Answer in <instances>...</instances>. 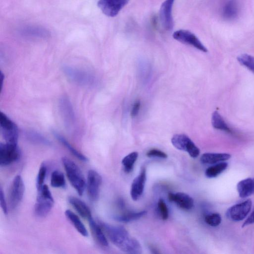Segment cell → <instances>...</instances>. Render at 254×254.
Returning <instances> with one entry per match:
<instances>
[{
    "label": "cell",
    "instance_id": "1",
    "mask_svg": "<svg viewBox=\"0 0 254 254\" xmlns=\"http://www.w3.org/2000/svg\"><path fill=\"white\" fill-rule=\"evenodd\" d=\"M101 226L112 243L121 251L129 254L141 253V248L139 243L130 236L124 227L104 223H101Z\"/></svg>",
    "mask_w": 254,
    "mask_h": 254
},
{
    "label": "cell",
    "instance_id": "2",
    "mask_svg": "<svg viewBox=\"0 0 254 254\" xmlns=\"http://www.w3.org/2000/svg\"><path fill=\"white\" fill-rule=\"evenodd\" d=\"M62 163L69 182L79 195H82L86 188V182L78 166L66 157L62 159Z\"/></svg>",
    "mask_w": 254,
    "mask_h": 254
},
{
    "label": "cell",
    "instance_id": "3",
    "mask_svg": "<svg viewBox=\"0 0 254 254\" xmlns=\"http://www.w3.org/2000/svg\"><path fill=\"white\" fill-rule=\"evenodd\" d=\"M36 202L34 205L35 214L38 217H46L54 205V200L48 186L44 184L37 190Z\"/></svg>",
    "mask_w": 254,
    "mask_h": 254
},
{
    "label": "cell",
    "instance_id": "4",
    "mask_svg": "<svg viewBox=\"0 0 254 254\" xmlns=\"http://www.w3.org/2000/svg\"><path fill=\"white\" fill-rule=\"evenodd\" d=\"M63 70L69 79L78 85L90 86L93 84V75L86 71L69 65L64 66Z\"/></svg>",
    "mask_w": 254,
    "mask_h": 254
},
{
    "label": "cell",
    "instance_id": "5",
    "mask_svg": "<svg viewBox=\"0 0 254 254\" xmlns=\"http://www.w3.org/2000/svg\"><path fill=\"white\" fill-rule=\"evenodd\" d=\"M0 124L2 135L5 142L17 144L18 128L16 125L4 113H0Z\"/></svg>",
    "mask_w": 254,
    "mask_h": 254
},
{
    "label": "cell",
    "instance_id": "6",
    "mask_svg": "<svg viewBox=\"0 0 254 254\" xmlns=\"http://www.w3.org/2000/svg\"><path fill=\"white\" fill-rule=\"evenodd\" d=\"M171 142L176 148L187 152L192 158H196L199 155V148L187 135L184 134H175L171 139Z\"/></svg>",
    "mask_w": 254,
    "mask_h": 254
},
{
    "label": "cell",
    "instance_id": "7",
    "mask_svg": "<svg viewBox=\"0 0 254 254\" xmlns=\"http://www.w3.org/2000/svg\"><path fill=\"white\" fill-rule=\"evenodd\" d=\"M20 157V150L17 144L0 143V165L6 166L16 161Z\"/></svg>",
    "mask_w": 254,
    "mask_h": 254
},
{
    "label": "cell",
    "instance_id": "8",
    "mask_svg": "<svg viewBox=\"0 0 254 254\" xmlns=\"http://www.w3.org/2000/svg\"><path fill=\"white\" fill-rule=\"evenodd\" d=\"M24 184L21 176H16L12 182L9 192V203L11 209L15 208L21 201L24 193Z\"/></svg>",
    "mask_w": 254,
    "mask_h": 254
},
{
    "label": "cell",
    "instance_id": "9",
    "mask_svg": "<svg viewBox=\"0 0 254 254\" xmlns=\"http://www.w3.org/2000/svg\"><path fill=\"white\" fill-rule=\"evenodd\" d=\"M102 179L96 171L90 170L88 172L86 188L89 199L93 201L98 199Z\"/></svg>",
    "mask_w": 254,
    "mask_h": 254
},
{
    "label": "cell",
    "instance_id": "10",
    "mask_svg": "<svg viewBox=\"0 0 254 254\" xmlns=\"http://www.w3.org/2000/svg\"><path fill=\"white\" fill-rule=\"evenodd\" d=\"M175 40L185 44L189 45L203 52H207V48L199 39L191 32L187 30H179L173 34Z\"/></svg>",
    "mask_w": 254,
    "mask_h": 254
},
{
    "label": "cell",
    "instance_id": "11",
    "mask_svg": "<svg viewBox=\"0 0 254 254\" xmlns=\"http://www.w3.org/2000/svg\"><path fill=\"white\" fill-rule=\"evenodd\" d=\"M252 206L251 199H247L242 202L236 204L228 209L227 217L234 221L243 220L250 212Z\"/></svg>",
    "mask_w": 254,
    "mask_h": 254
},
{
    "label": "cell",
    "instance_id": "12",
    "mask_svg": "<svg viewBox=\"0 0 254 254\" xmlns=\"http://www.w3.org/2000/svg\"><path fill=\"white\" fill-rule=\"evenodd\" d=\"M128 1L129 0H99L97 6L106 16L114 17L118 15Z\"/></svg>",
    "mask_w": 254,
    "mask_h": 254
},
{
    "label": "cell",
    "instance_id": "13",
    "mask_svg": "<svg viewBox=\"0 0 254 254\" xmlns=\"http://www.w3.org/2000/svg\"><path fill=\"white\" fill-rule=\"evenodd\" d=\"M59 108L65 126L70 129L74 125L75 117L72 104L67 97L63 96L60 98Z\"/></svg>",
    "mask_w": 254,
    "mask_h": 254
},
{
    "label": "cell",
    "instance_id": "14",
    "mask_svg": "<svg viewBox=\"0 0 254 254\" xmlns=\"http://www.w3.org/2000/svg\"><path fill=\"white\" fill-rule=\"evenodd\" d=\"M175 0H165L162 4L160 12V20L162 26L167 31H170L173 27L172 7Z\"/></svg>",
    "mask_w": 254,
    "mask_h": 254
},
{
    "label": "cell",
    "instance_id": "15",
    "mask_svg": "<svg viewBox=\"0 0 254 254\" xmlns=\"http://www.w3.org/2000/svg\"><path fill=\"white\" fill-rule=\"evenodd\" d=\"M146 180L145 168L142 167L138 175L132 181L130 194L132 200H138L143 193Z\"/></svg>",
    "mask_w": 254,
    "mask_h": 254
},
{
    "label": "cell",
    "instance_id": "16",
    "mask_svg": "<svg viewBox=\"0 0 254 254\" xmlns=\"http://www.w3.org/2000/svg\"><path fill=\"white\" fill-rule=\"evenodd\" d=\"M168 199L174 202L179 207L185 210H190L194 205V201L189 194L182 192L176 193L170 192L168 195Z\"/></svg>",
    "mask_w": 254,
    "mask_h": 254
},
{
    "label": "cell",
    "instance_id": "17",
    "mask_svg": "<svg viewBox=\"0 0 254 254\" xmlns=\"http://www.w3.org/2000/svg\"><path fill=\"white\" fill-rule=\"evenodd\" d=\"M68 201L81 217L88 220L92 217L90 209L84 201L73 196H69Z\"/></svg>",
    "mask_w": 254,
    "mask_h": 254
},
{
    "label": "cell",
    "instance_id": "18",
    "mask_svg": "<svg viewBox=\"0 0 254 254\" xmlns=\"http://www.w3.org/2000/svg\"><path fill=\"white\" fill-rule=\"evenodd\" d=\"M90 229L95 241L102 247L108 246V242L102 228L91 217L88 220Z\"/></svg>",
    "mask_w": 254,
    "mask_h": 254
},
{
    "label": "cell",
    "instance_id": "19",
    "mask_svg": "<svg viewBox=\"0 0 254 254\" xmlns=\"http://www.w3.org/2000/svg\"><path fill=\"white\" fill-rule=\"evenodd\" d=\"M231 155L225 153H205L200 159L201 162L204 164H215L229 160Z\"/></svg>",
    "mask_w": 254,
    "mask_h": 254
},
{
    "label": "cell",
    "instance_id": "20",
    "mask_svg": "<svg viewBox=\"0 0 254 254\" xmlns=\"http://www.w3.org/2000/svg\"><path fill=\"white\" fill-rule=\"evenodd\" d=\"M240 197L246 198L254 193V178H247L240 181L237 186Z\"/></svg>",
    "mask_w": 254,
    "mask_h": 254
},
{
    "label": "cell",
    "instance_id": "21",
    "mask_svg": "<svg viewBox=\"0 0 254 254\" xmlns=\"http://www.w3.org/2000/svg\"><path fill=\"white\" fill-rule=\"evenodd\" d=\"M65 215L76 230L82 236H88V232L78 216L69 209L66 210Z\"/></svg>",
    "mask_w": 254,
    "mask_h": 254
},
{
    "label": "cell",
    "instance_id": "22",
    "mask_svg": "<svg viewBox=\"0 0 254 254\" xmlns=\"http://www.w3.org/2000/svg\"><path fill=\"white\" fill-rule=\"evenodd\" d=\"M239 7L236 0H229L224 5L222 16L227 20L235 19L238 15Z\"/></svg>",
    "mask_w": 254,
    "mask_h": 254
},
{
    "label": "cell",
    "instance_id": "23",
    "mask_svg": "<svg viewBox=\"0 0 254 254\" xmlns=\"http://www.w3.org/2000/svg\"><path fill=\"white\" fill-rule=\"evenodd\" d=\"M53 133L56 138L68 150L78 159L84 161H88V158L82 153L75 149L69 142L61 134L54 131Z\"/></svg>",
    "mask_w": 254,
    "mask_h": 254
},
{
    "label": "cell",
    "instance_id": "24",
    "mask_svg": "<svg viewBox=\"0 0 254 254\" xmlns=\"http://www.w3.org/2000/svg\"><path fill=\"white\" fill-rule=\"evenodd\" d=\"M211 123L215 129L233 133L232 129L228 126L222 117L217 111H214L212 114Z\"/></svg>",
    "mask_w": 254,
    "mask_h": 254
},
{
    "label": "cell",
    "instance_id": "25",
    "mask_svg": "<svg viewBox=\"0 0 254 254\" xmlns=\"http://www.w3.org/2000/svg\"><path fill=\"white\" fill-rule=\"evenodd\" d=\"M25 135L28 140L33 143L44 145H50L51 144L49 140L36 131L28 130Z\"/></svg>",
    "mask_w": 254,
    "mask_h": 254
},
{
    "label": "cell",
    "instance_id": "26",
    "mask_svg": "<svg viewBox=\"0 0 254 254\" xmlns=\"http://www.w3.org/2000/svg\"><path fill=\"white\" fill-rule=\"evenodd\" d=\"M228 164L225 162H221L208 167L205 172L206 177L213 178L218 176L226 169Z\"/></svg>",
    "mask_w": 254,
    "mask_h": 254
},
{
    "label": "cell",
    "instance_id": "27",
    "mask_svg": "<svg viewBox=\"0 0 254 254\" xmlns=\"http://www.w3.org/2000/svg\"><path fill=\"white\" fill-rule=\"evenodd\" d=\"M137 152H132L126 156L122 161L124 170L127 173L132 171L134 164L138 158Z\"/></svg>",
    "mask_w": 254,
    "mask_h": 254
},
{
    "label": "cell",
    "instance_id": "28",
    "mask_svg": "<svg viewBox=\"0 0 254 254\" xmlns=\"http://www.w3.org/2000/svg\"><path fill=\"white\" fill-rule=\"evenodd\" d=\"M146 213V211L144 210L138 212H128L116 215L114 216V219L119 222H128L139 219L145 215Z\"/></svg>",
    "mask_w": 254,
    "mask_h": 254
},
{
    "label": "cell",
    "instance_id": "29",
    "mask_svg": "<svg viewBox=\"0 0 254 254\" xmlns=\"http://www.w3.org/2000/svg\"><path fill=\"white\" fill-rule=\"evenodd\" d=\"M51 185L56 188H64L65 186V180L63 173L59 171L55 170L51 174Z\"/></svg>",
    "mask_w": 254,
    "mask_h": 254
},
{
    "label": "cell",
    "instance_id": "30",
    "mask_svg": "<svg viewBox=\"0 0 254 254\" xmlns=\"http://www.w3.org/2000/svg\"><path fill=\"white\" fill-rule=\"evenodd\" d=\"M238 62L254 74V57L244 54L237 57Z\"/></svg>",
    "mask_w": 254,
    "mask_h": 254
},
{
    "label": "cell",
    "instance_id": "31",
    "mask_svg": "<svg viewBox=\"0 0 254 254\" xmlns=\"http://www.w3.org/2000/svg\"><path fill=\"white\" fill-rule=\"evenodd\" d=\"M47 173V166L44 163L41 165L36 179V188L37 190H39L44 185Z\"/></svg>",
    "mask_w": 254,
    "mask_h": 254
},
{
    "label": "cell",
    "instance_id": "32",
    "mask_svg": "<svg viewBox=\"0 0 254 254\" xmlns=\"http://www.w3.org/2000/svg\"><path fill=\"white\" fill-rule=\"evenodd\" d=\"M205 222L213 227L218 226L221 222V217L219 213H212L206 215L204 218Z\"/></svg>",
    "mask_w": 254,
    "mask_h": 254
},
{
    "label": "cell",
    "instance_id": "33",
    "mask_svg": "<svg viewBox=\"0 0 254 254\" xmlns=\"http://www.w3.org/2000/svg\"><path fill=\"white\" fill-rule=\"evenodd\" d=\"M158 209L162 219L167 220L169 216V211L167 206L162 199H160L158 201Z\"/></svg>",
    "mask_w": 254,
    "mask_h": 254
},
{
    "label": "cell",
    "instance_id": "34",
    "mask_svg": "<svg viewBox=\"0 0 254 254\" xmlns=\"http://www.w3.org/2000/svg\"><path fill=\"white\" fill-rule=\"evenodd\" d=\"M146 155L149 157H158L165 159L167 158V155L161 150L157 149H152L149 150Z\"/></svg>",
    "mask_w": 254,
    "mask_h": 254
},
{
    "label": "cell",
    "instance_id": "35",
    "mask_svg": "<svg viewBox=\"0 0 254 254\" xmlns=\"http://www.w3.org/2000/svg\"><path fill=\"white\" fill-rule=\"evenodd\" d=\"M0 204L1 208L3 211V212L5 214H7V206L5 198V196L4 192L2 188H0Z\"/></svg>",
    "mask_w": 254,
    "mask_h": 254
},
{
    "label": "cell",
    "instance_id": "36",
    "mask_svg": "<svg viewBox=\"0 0 254 254\" xmlns=\"http://www.w3.org/2000/svg\"><path fill=\"white\" fill-rule=\"evenodd\" d=\"M140 107V102L139 101H136L134 104H133L131 112L130 115L131 117L133 118L135 117L138 113L139 109Z\"/></svg>",
    "mask_w": 254,
    "mask_h": 254
},
{
    "label": "cell",
    "instance_id": "37",
    "mask_svg": "<svg viewBox=\"0 0 254 254\" xmlns=\"http://www.w3.org/2000/svg\"><path fill=\"white\" fill-rule=\"evenodd\" d=\"M254 223V210L252 212L248 218L246 220L243 224V227H245L250 224Z\"/></svg>",
    "mask_w": 254,
    "mask_h": 254
}]
</instances>
